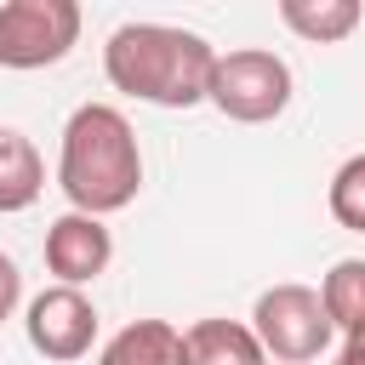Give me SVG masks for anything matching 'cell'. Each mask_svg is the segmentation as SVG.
<instances>
[{"label": "cell", "mask_w": 365, "mask_h": 365, "mask_svg": "<svg viewBox=\"0 0 365 365\" xmlns=\"http://www.w3.org/2000/svg\"><path fill=\"white\" fill-rule=\"evenodd\" d=\"M211 68H217V51L194 29H171V23H120L103 46L108 86L154 108L205 103Z\"/></svg>", "instance_id": "6da1fadb"}, {"label": "cell", "mask_w": 365, "mask_h": 365, "mask_svg": "<svg viewBox=\"0 0 365 365\" xmlns=\"http://www.w3.org/2000/svg\"><path fill=\"white\" fill-rule=\"evenodd\" d=\"M57 188L86 217H108V211H125L137 200L143 148H137L131 120L114 103H80L68 114L63 154H57Z\"/></svg>", "instance_id": "7a4b0ae2"}, {"label": "cell", "mask_w": 365, "mask_h": 365, "mask_svg": "<svg viewBox=\"0 0 365 365\" xmlns=\"http://www.w3.org/2000/svg\"><path fill=\"white\" fill-rule=\"evenodd\" d=\"M205 103L240 125H262V120H279L285 103H291V63L262 51V46H240V51H217V68H211V86H205Z\"/></svg>", "instance_id": "3957f363"}, {"label": "cell", "mask_w": 365, "mask_h": 365, "mask_svg": "<svg viewBox=\"0 0 365 365\" xmlns=\"http://www.w3.org/2000/svg\"><path fill=\"white\" fill-rule=\"evenodd\" d=\"M251 331H257L262 354L279 359V365H308L336 336V325H331L314 285H268L257 297V308H251Z\"/></svg>", "instance_id": "277c9868"}, {"label": "cell", "mask_w": 365, "mask_h": 365, "mask_svg": "<svg viewBox=\"0 0 365 365\" xmlns=\"http://www.w3.org/2000/svg\"><path fill=\"white\" fill-rule=\"evenodd\" d=\"M80 40L74 0H6L0 6V68H51Z\"/></svg>", "instance_id": "5b68a950"}, {"label": "cell", "mask_w": 365, "mask_h": 365, "mask_svg": "<svg viewBox=\"0 0 365 365\" xmlns=\"http://www.w3.org/2000/svg\"><path fill=\"white\" fill-rule=\"evenodd\" d=\"M23 325H29V348L46 354V359H57V365L86 359L91 342H97V308H91V297L74 291V285L40 291V297L29 302V319H23Z\"/></svg>", "instance_id": "8992f818"}, {"label": "cell", "mask_w": 365, "mask_h": 365, "mask_svg": "<svg viewBox=\"0 0 365 365\" xmlns=\"http://www.w3.org/2000/svg\"><path fill=\"white\" fill-rule=\"evenodd\" d=\"M114 257V234L103 228V217H86V211H63L51 228H46V268L57 274V285H86L108 268Z\"/></svg>", "instance_id": "52a82bcc"}, {"label": "cell", "mask_w": 365, "mask_h": 365, "mask_svg": "<svg viewBox=\"0 0 365 365\" xmlns=\"http://www.w3.org/2000/svg\"><path fill=\"white\" fill-rule=\"evenodd\" d=\"M182 365H268V354L240 319H194L182 331Z\"/></svg>", "instance_id": "ba28073f"}, {"label": "cell", "mask_w": 365, "mask_h": 365, "mask_svg": "<svg viewBox=\"0 0 365 365\" xmlns=\"http://www.w3.org/2000/svg\"><path fill=\"white\" fill-rule=\"evenodd\" d=\"M97 365H182V331L165 319H131L103 342Z\"/></svg>", "instance_id": "9c48e42d"}, {"label": "cell", "mask_w": 365, "mask_h": 365, "mask_svg": "<svg viewBox=\"0 0 365 365\" xmlns=\"http://www.w3.org/2000/svg\"><path fill=\"white\" fill-rule=\"evenodd\" d=\"M40 188H46V160H40V148H34L23 131L0 125V211H29V205L40 200Z\"/></svg>", "instance_id": "30bf717a"}, {"label": "cell", "mask_w": 365, "mask_h": 365, "mask_svg": "<svg viewBox=\"0 0 365 365\" xmlns=\"http://www.w3.org/2000/svg\"><path fill=\"white\" fill-rule=\"evenodd\" d=\"M365 6L359 0H279V23L314 46H336L359 29Z\"/></svg>", "instance_id": "8fae6325"}, {"label": "cell", "mask_w": 365, "mask_h": 365, "mask_svg": "<svg viewBox=\"0 0 365 365\" xmlns=\"http://www.w3.org/2000/svg\"><path fill=\"white\" fill-rule=\"evenodd\" d=\"M319 302H325V314H331L336 331H359L365 325V257L331 262V274L319 285Z\"/></svg>", "instance_id": "7c38bea8"}, {"label": "cell", "mask_w": 365, "mask_h": 365, "mask_svg": "<svg viewBox=\"0 0 365 365\" xmlns=\"http://www.w3.org/2000/svg\"><path fill=\"white\" fill-rule=\"evenodd\" d=\"M331 217L354 234H365V154L342 160L336 177H331Z\"/></svg>", "instance_id": "4fadbf2b"}, {"label": "cell", "mask_w": 365, "mask_h": 365, "mask_svg": "<svg viewBox=\"0 0 365 365\" xmlns=\"http://www.w3.org/2000/svg\"><path fill=\"white\" fill-rule=\"evenodd\" d=\"M17 302H23V274H17V262L0 251V319H11Z\"/></svg>", "instance_id": "5bb4252c"}, {"label": "cell", "mask_w": 365, "mask_h": 365, "mask_svg": "<svg viewBox=\"0 0 365 365\" xmlns=\"http://www.w3.org/2000/svg\"><path fill=\"white\" fill-rule=\"evenodd\" d=\"M336 365H365V325H359V331H348V342H342Z\"/></svg>", "instance_id": "9a60e30c"}, {"label": "cell", "mask_w": 365, "mask_h": 365, "mask_svg": "<svg viewBox=\"0 0 365 365\" xmlns=\"http://www.w3.org/2000/svg\"><path fill=\"white\" fill-rule=\"evenodd\" d=\"M268 365H279V359H268Z\"/></svg>", "instance_id": "2e32d148"}]
</instances>
